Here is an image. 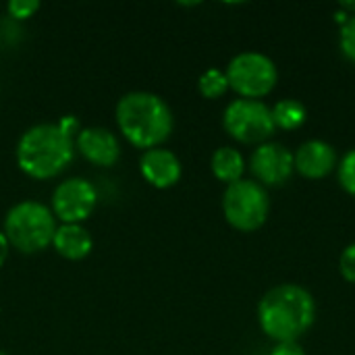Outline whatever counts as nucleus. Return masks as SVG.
I'll use <instances>...</instances> for the list:
<instances>
[{"mask_svg":"<svg viewBox=\"0 0 355 355\" xmlns=\"http://www.w3.org/2000/svg\"><path fill=\"white\" fill-rule=\"evenodd\" d=\"M75 116H62L56 123H37L25 129L15 148L19 171L35 181L58 177L75 156V135L79 131Z\"/></svg>","mask_w":355,"mask_h":355,"instance_id":"1","label":"nucleus"},{"mask_svg":"<svg viewBox=\"0 0 355 355\" xmlns=\"http://www.w3.org/2000/svg\"><path fill=\"white\" fill-rule=\"evenodd\" d=\"M316 320L314 295L295 283L268 289L258 304V327L275 343L300 341Z\"/></svg>","mask_w":355,"mask_h":355,"instance_id":"2","label":"nucleus"},{"mask_svg":"<svg viewBox=\"0 0 355 355\" xmlns=\"http://www.w3.org/2000/svg\"><path fill=\"white\" fill-rule=\"evenodd\" d=\"M119 133L137 150L160 148L175 129L168 102L154 92H127L114 108Z\"/></svg>","mask_w":355,"mask_h":355,"instance_id":"3","label":"nucleus"},{"mask_svg":"<svg viewBox=\"0 0 355 355\" xmlns=\"http://www.w3.org/2000/svg\"><path fill=\"white\" fill-rule=\"evenodd\" d=\"M58 220L54 218L48 204L37 200H23L8 208L2 225L10 250L31 256L52 245Z\"/></svg>","mask_w":355,"mask_h":355,"instance_id":"4","label":"nucleus"},{"mask_svg":"<svg viewBox=\"0 0 355 355\" xmlns=\"http://www.w3.org/2000/svg\"><path fill=\"white\" fill-rule=\"evenodd\" d=\"M223 216L227 225L239 233H254L262 229L270 216L268 189L254 179H241L225 187Z\"/></svg>","mask_w":355,"mask_h":355,"instance_id":"5","label":"nucleus"},{"mask_svg":"<svg viewBox=\"0 0 355 355\" xmlns=\"http://www.w3.org/2000/svg\"><path fill=\"white\" fill-rule=\"evenodd\" d=\"M229 89L237 98L245 100H264L270 96L279 83L277 62L258 50H245L235 54L225 69Z\"/></svg>","mask_w":355,"mask_h":355,"instance_id":"6","label":"nucleus"},{"mask_svg":"<svg viewBox=\"0 0 355 355\" xmlns=\"http://www.w3.org/2000/svg\"><path fill=\"white\" fill-rule=\"evenodd\" d=\"M223 129L241 146H260L272 139L277 127L272 110L264 100L235 98L223 110Z\"/></svg>","mask_w":355,"mask_h":355,"instance_id":"7","label":"nucleus"},{"mask_svg":"<svg viewBox=\"0 0 355 355\" xmlns=\"http://www.w3.org/2000/svg\"><path fill=\"white\" fill-rule=\"evenodd\" d=\"M98 206L96 187L83 177H69L60 181L50 200V210L58 225H83Z\"/></svg>","mask_w":355,"mask_h":355,"instance_id":"8","label":"nucleus"},{"mask_svg":"<svg viewBox=\"0 0 355 355\" xmlns=\"http://www.w3.org/2000/svg\"><path fill=\"white\" fill-rule=\"evenodd\" d=\"M248 168L252 173V179L262 187H283L291 181L295 173L293 152L285 144L270 139L254 148Z\"/></svg>","mask_w":355,"mask_h":355,"instance_id":"9","label":"nucleus"},{"mask_svg":"<svg viewBox=\"0 0 355 355\" xmlns=\"http://www.w3.org/2000/svg\"><path fill=\"white\" fill-rule=\"evenodd\" d=\"M75 152L94 166L110 168L121 158V141L106 127H83L75 135Z\"/></svg>","mask_w":355,"mask_h":355,"instance_id":"10","label":"nucleus"},{"mask_svg":"<svg viewBox=\"0 0 355 355\" xmlns=\"http://www.w3.org/2000/svg\"><path fill=\"white\" fill-rule=\"evenodd\" d=\"M139 175L154 189H171L183 177V164L173 150L164 146L141 152Z\"/></svg>","mask_w":355,"mask_h":355,"instance_id":"11","label":"nucleus"},{"mask_svg":"<svg viewBox=\"0 0 355 355\" xmlns=\"http://www.w3.org/2000/svg\"><path fill=\"white\" fill-rule=\"evenodd\" d=\"M293 164L295 173H300L304 179L320 181L337 171L339 154L324 139H308L293 152Z\"/></svg>","mask_w":355,"mask_h":355,"instance_id":"12","label":"nucleus"},{"mask_svg":"<svg viewBox=\"0 0 355 355\" xmlns=\"http://www.w3.org/2000/svg\"><path fill=\"white\" fill-rule=\"evenodd\" d=\"M50 248L60 258L69 262H79L92 254L94 239H92V233L83 225H58Z\"/></svg>","mask_w":355,"mask_h":355,"instance_id":"13","label":"nucleus"},{"mask_svg":"<svg viewBox=\"0 0 355 355\" xmlns=\"http://www.w3.org/2000/svg\"><path fill=\"white\" fill-rule=\"evenodd\" d=\"M210 171L216 181L225 185H233L243 179L248 171V162L241 150H237L235 146H220L210 156Z\"/></svg>","mask_w":355,"mask_h":355,"instance_id":"14","label":"nucleus"},{"mask_svg":"<svg viewBox=\"0 0 355 355\" xmlns=\"http://www.w3.org/2000/svg\"><path fill=\"white\" fill-rule=\"evenodd\" d=\"M270 110L275 127L281 131H297L308 119V108L295 98H283Z\"/></svg>","mask_w":355,"mask_h":355,"instance_id":"15","label":"nucleus"},{"mask_svg":"<svg viewBox=\"0 0 355 355\" xmlns=\"http://www.w3.org/2000/svg\"><path fill=\"white\" fill-rule=\"evenodd\" d=\"M198 92L206 100H220L229 92V81H227L225 71L216 67L206 69L198 79Z\"/></svg>","mask_w":355,"mask_h":355,"instance_id":"16","label":"nucleus"},{"mask_svg":"<svg viewBox=\"0 0 355 355\" xmlns=\"http://www.w3.org/2000/svg\"><path fill=\"white\" fill-rule=\"evenodd\" d=\"M337 179H339V185L341 189L355 198V148L347 150L341 158H339V164H337Z\"/></svg>","mask_w":355,"mask_h":355,"instance_id":"17","label":"nucleus"},{"mask_svg":"<svg viewBox=\"0 0 355 355\" xmlns=\"http://www.w3.org/2000/svg\"><path fill=\"white\" fill-rule=\"evenodd\" d=\"M40 6L42 4L37 0H10L6 4V12L12 21L23 23V21H29L31 17H35Z\"/></svg>","mask_w":355,"mask_h":355,"instance_id":"18","label":"nucleus"},{"mask_svg":"<svg viewBox=\"0 0 355 355\" xmlns=\"http://www.w3.org/2000/svg\"><path fill=\"white\" fill-rule=\"evenodd\" d=\"M339 50L349 62L355 64V15L349 17L339 29Z\"/></svg>","mask_w":355,"mask_h":355,"instance_id":"19","label":"nucleus"},{"mask_svg":"<svg viewBox=\"0 0 355 355\" xmlns=\"http://www.w3.org/2000/svg\"><path fill=\"white\" fill-rule=\"evenodd\" d=\"M339 272L347 283L355 285V243H349L339 256Z\"/></svg>","mask_w":355,"mask_h":355,"instance_id":"20","label":"nucleus"},{"mask_svg":"<svg viewBox=\"0 0 355 355\" xmlns=\"http://www.w3.org/2000/svg\"><path fill=\"white\" fill-rule=\"evenodd\" d=\"M270 355H306V349L302 347L300 341H285V343H275Z\"/></svg>","mask_w":355,"mask_h":355,"instance_id":"21","label":"nucleus"},{"mask_svg":"<svg viewBox=\"0 0 355 355\" xmlns=\"http://www.w3.org/2000/svg\"><path fill=\"white\" fill-rule=\"evenodd\" d=\"M8 254H10V243H8L6 235L2 233V229H0V268H2L4 262L8 260Z\"/></svg>","mask_w":355,"mask_h":355,"instance_id":"22","label":"nucleus"},{"mask_svg":"<svg viewBox=\"0 0 355 355\" xmlns=\"http://www.w3.org/2000/svg\"><path fill=\"white\" fill-rule=\"evenodd\" d=\"M339 10H343L345 15L354 17V15H355V2H341V4H339Z\"/></svg>","mask_w":355,"mask_h":355,"instance_id":"23","label":"nucleus"},{"mask_svg":"<svg viewBox=\"0 0 355 355\" xmlns=\"http://www.w3.org/2000/svg\"><path fill=\"white\" fill-rule=\"evenodd\" d=\"M0 355H8V354H6V352H2V349H0Z\"/></svg>","mask_w":355,"mask_h":355,"instance_id":"24","label":"nucleus"}]
</instances>
